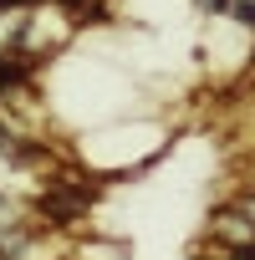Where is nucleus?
Masks as SVG:
<instances>
[{"label":"nucleus","mask_w":255,"mask_h":260,"mask_svg":"<svg viewBox=\"0 0 255 260\" xmlns=\"http://www.w3.org/2000/svg\"><path fill=\"white\" fill-rule=\"evenodd\" d=\"M250 240H255V219H250V209H245L240 199H230V204H219V209L209 214V250L240 255Z\"/></svg>","instance_id":"nucleus-1"},{"label":"nucleus","mask_w":255,"mask_h":260,"mask_svg":"<svg viewBox=\"0 0 255 260\" xmlns=\"http://www.w3.org/2000/svg\"><path fill=\"white\" fill-rule=\"evenodd\" d=\"M16 148H21V133L6 122V112H0V164H11V158H16Z\"/></svg>","instance_id":"nucleus-3"},{"label":"nucleus","mask_w":255,"mask_h":260,"mask_svg":"<svg viewBox=\"0 0 255 260\" xmlns=\"http://www.w3.org/2000/svg\"><path fill=\"white\" fill-rule=\"evenodd\" d=\"M225 21H235V26L255 41V0H230V16H225Z\"/></svg>","instance_id":"nucleus-2"},{"label":"nucleus","mask_w":255,"mask_h":260,"mask_svg":"<svg viewBox=\"0 0 255 260\" xmlns=\"http://www.w3.org/2000/svg\"><path fill=\"white\" fill-rule=\"evenodd\" d=\"M194 11L209 16V21H225V16H230V0H194Z\"/></svg>","instance_id":"nucleus-4"},{"label":"nucleus","mask_w":255,"mask_h":260,"mask_svg":"<svg viewBox=\"0 0 255 260\" xmlns=\"http://www.w3.org/2000/svg\"><path fill=\"white\" fill-rule=\"evenodd\" d=\"M240 260H255V240H250V245H245V250H240Z\"/></svg>","instance_id":"nucleus-5"}]
</instances>
